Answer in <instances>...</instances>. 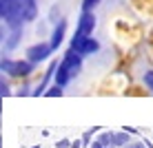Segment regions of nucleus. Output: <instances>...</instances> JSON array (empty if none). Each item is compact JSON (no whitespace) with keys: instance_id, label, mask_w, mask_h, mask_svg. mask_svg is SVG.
I'll list each match as a JSON object with an SVG mask.
<instances>
[{"instance_id":"11","label":"nucleus","mask_w":153,"mask_h":148,"mask_svg":"<svg viewBox=\"0 0 153 148\" xmlns=\"http://www.w3.org/2000/svg\"><path fill=\"white\" fill-rule=\"evenodd\" d=\"M69 146H71V141H69V139H60V141L56 144V148H69Z\"/></svg>"},{"instance_id":"14","label":"nucleus","mask_w":153,"mask_h":148,"mask_svg":"<svg viewBox=\"0 0 153 148\" xmlns=\"http://www.w3.org/2000/svg\"><path fill=\"white\" fill-rule=\"evenodd\" d=\"M91 148H104V146H102V141H98V139H96V141L91 144Z\"/></svg>"},{"instance_id":"15","label":"nucleus","mask_w":153,"mask_h":148,"mask_svg":"<svg viewBox=\"0 0 153 148\" xmlns=\"http://www.w3.org/2000/svg\"><path fill=\"white\" fill-rule=\"evenodd\" d=\"M71 148H80V139H76V141H71Z\"/></svg>"},{"instance_id":"4","label":"nucleus","mask_w":153,"mask_h":148,"mask_svg":"<svg viewBox=\"0 0 153 148\" xmlns=\"http://www.w3.org/2000/svg\"><path fill=\"white\" fill-rule=\"evenodd\" d=\"M51 53H53V46H51V42H38V44H31L29 49H27L25 57H27L31 64H40V62H45Z\"/></svg>"},{"instance_id":"7","label":"nucleus","mask_w":153,"mask_h":148,"mask_svg":"<svg viewBox=\"0 0 153 148\" xmlns=\"http://www.w3.org/2000/svg\"><path fill=\"white\" fill-rule=\"evenodd\" d=\"M131 133H129V130H124V133H115V146H129L131 144V137H129Z\"/></svg>"},{"instance_id":"2","label":"nucleus","mask_w":153,"mask_h":148,"mask_svg":"<svg viewBox=\"0 0 153 148\" xmlns=\"http://www.w3.org/2000/svg\"><path fill=\"white\" fill-rule=\"evenodd\" d=\"M33 66L31 62L25 57V60H11V57H4L2 60V73L9 77H27L33 73Z\"/></svg>"},{"instance_id":"12","label":"nucleus","mask_w":153,"mask_h":148,"mask_svg":"<svg viewBox=\"0 0 153 148\" xmlns=\"http://www.w3.org/2000/svg\"><path fill=\"white\" fill-rule=\"evenodd\" d=\"M126 148H146L144 144H142V141H133V144H129Z\"/></svg>"},{"instance_id":"13","label":"nucleus","mask_w":153,"mask_h":148,"mask_svg":"<svg viewBox=\"0 0 153 148\" xmlns=\"http://www.w3.org/2000/svg\"><path fill=\"white\" fill-rule=\"evenodd\" d=\"M2 95H11L9 93V84H4V80H2Z\"/></svg>"},{"instance_id":"1","label":"nucleus","mask_w":153,"mask_h":148,"mask_svg":"<svg viewBox=\"0 0 153 148\" xmlns=\"http://www.w3.org/2000/svg\"><path fill=\"white\" fill-rule=\"evenodd\" d=\"M82 71V55L78 53V51L69 49L65 53V57L60 60V64H58L56 68V77H53V84H58V86L65 88L67 84H69L73 77L78 75V73Z\"/></svg>"},{"instance_id":"6","label":"nucleus","mask_w":153,"mask_h":148,"mask_svg":"<svg viewBox=\"0 0 153 148\" xmlns=\"http://www.w3.org/2000/svg\"><path fill=\"white\" fill-rule=\"evenodd\" d=\"M65 33H67V22H65V20H60V22L53 27V33H51V40H49L51 46H53V51L62 44V40H65Z\"/></svg>"},{"instance_id":"5","label":"nucleus","mask_w":153,"mask_h":148,"mask_svg":"<svg viewBox=\"0 0 153 148\" xmlns=\"http://www.w3.org/2000/svg\"><path fill=\"white\" fill-rule=\"evenodd\" d=\"M71 49L73 51H78L82 57H87V55H91V53H96V51L100 49V42L93 38H84V40H78V42H71Z\"/></svg>"},{"instance_id":"3","label":"nucleus","mask_w":153,"mask_h":148,"mask_svg":"<svg viewBox=\"0 0 153 148\" xmlns=\"http://www.w3.org/2000/svg\"><path fill=\"white\" fill-rule=\"evenodd\" d=\"M93 29H96V13H93V11H84V9H82L80 18H78V24H76V33H73L71 42L91 38V35H93Z\"/></svg>"},{"instance_id":"10","label":"nucleus","mask_w":153,"mask_h":148,"mask_svg":"<svg viewBox=\"0 0 153 148\" xmlns=\"http://www.w3.org/2000/svg\"><path fill=\"white\" fill-rule=\"evenodd\" d=\"M98 4H100V0H82V9L84 11H93Z\"/></svg>"},{"instance_id":"8","label":"nucleus","mask_w":153,"mask_h":148,"mask_svg":"<svg viewBox=\"0 0 153 148\" xmlns=\"http://www.w3.org/2000/svg\"><path fill=\"white\" fill-rule=\"evenodd\" d=\"M142 82H144V86L149 88V93L153 95V68H149V71L142 75Z\"/></svg>"},{"instance_id":"9","label":"nucleus","mask_w":153,"mask_h":148,"mask_svg":"<svg viewBox=\"0 0 153 148\" xmlns=\"http://www.w3.org/2000/svg\"><path fill=\"white\" fill-rule=\"evenodd\" d=\"M62 91H65L62 86H58V84H53V86H49V88L45 91V95H47V97H60V95H62Z\"/></svg>"}]
</instances>
